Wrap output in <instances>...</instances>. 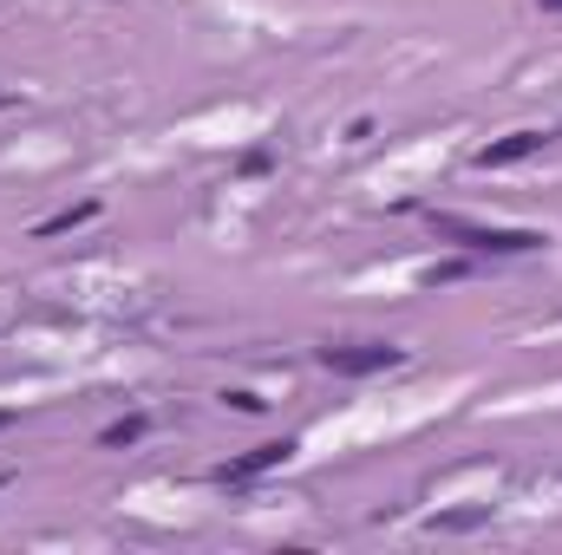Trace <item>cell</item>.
Masks as SVG:
<instances>
[{
    "label": "cell",
    "instance_id": "obj_10",
    "mask_svg": "<svg viewBox=\"0 0 562 555\" xmlns=\"http://www.w3.org/2000/svg\"><path fill=\"white\" fill-rule=\"evenodd\" d=\"M0 490H7V477H0Z\"/></svg>",
    "mask_w": 562,
    "mask_h": 555
},
{
    "label": "cell",
    "instance_id": "obj_7",
    "mask_svg": "<svg viewBox=\"0 0 562 555\" xmlns=\"http://www.w3.org/2000/svg\"><path fill=\"white\" fill-rule=\"evenodd\" d=\"M269 163H276V157H269V150H243V163H236V170H243V177H262V170H269Z\"/></svg>",
    "mask_w": 562,
    "mask_h": 555
},
{
    "label": "cell",
    "instance_id": "obj_6",
    "mask_svg": "<svg viewBox=\"0 0 562 555\" xmlns=\"http://www.w3.org/2000/svg\"><path fill=\"white\" fill-rule=\"evenodd\" d=\"M99 216V203H72V209H59V216H46L33 236H66V229H79V223H92Z\"/></svg>",
    "mask_w": 562,
    "mask_h": 555
},
{
    "label": "cell",
    "instance_id": "obj_9",
    "mask_svg": "<svg viewBox=\"0 0 562 555\" xmlns=\"http://www.w3.org/2000/svg\"><path fill=\"white\" fill-rule=\"evenodd\" d=\"M7 424H13V412H0V431H7Z\"/></svg>",
    "mask_w": 562,
    "mask_h": 555
},
{
    "label": "cell",
    "instance_id": "obj_3",
    "mask_svg": "<svg viewBox=\"0 0 562 555\" xmlns=\"http://www.w3.org/2000/svg\"><path fill=\"white\" fill-rule=\"evenodd\" d=\"M294 451H301L294 438H269V444H256V451L229 457V464L216 471V484H256V477H269V471H281V464H288Z\"/></svg>",
    "mask_w": 562,
    "mask_h": 555
},
{
    "label": "cell",
    "instance_id": "obj_5",
    "mask_svg": "<svg viewBox=\"0 0 562 555\" xmlns=\"http://www.w3.org/2000/svg\"><path fill=\"white\" fill-rule=\"evenodd\" d=\"M144 431H150V418L132 412V418H119V424H105V431H99V444H105V451H125V444H138Z\"/></svg>",
    "mask_w": 562,
    "mask_h": 555
},
{
    "label": "cell",
    "instance_id": "obj_1",
    "mask_svg": "<svg viewBox=\"0 0 562 555\" xmlns=\"http://www.w3.org/2000/svg\"><path fill=\"white\" fill-rule=\"evenodd\" d=\"M431 229L471 256H537L550 242L543 229H497V223H464V216H431Z\"/></svg>",
    "mask_w": 562,
    "mask_h": 555
},
{
    "label": "cell",
    "instance_id": "obj_2",
    "mask_svg": "<svg viewBox=\"0 0 562 555\" xmlns=\"http://www.w3.org/2000/svg\"><path fill=\"white\" fill-rule=\"evenodd\" d=\"M406 360V347H386V340H360V347H321V366L340 373V380H367V373H393Z\"/></svg>",
    "mask_w": 562,
    "mask_h": 555
},
{
    "label": "cell",
    "instance_id": "obj_4",
    "mask_svg": "<svg viewBox=\"0 0 562 555\" xmlns=\"http://www.w3.org/2000/svg\"><path fill=\"white\" fill-rule=\"evenodd\" d=\"M543 144H550L543 132H510V138H497V144H484V150H477V170H510V163L537 157Z\"/></svg>",
    "mask_w": 562,
    "mask_h": 555
},
{
    "label": "cell",
    "instance_id": "obj_8",
    "mask_svg": "<svg viewBox=\"0 0 562 555\" xmlns=\"http://www.w3.org/2000/svg\"><path fill=\"white\" fill-rule=\"evenodd\" d=\"M543 13H562V0H543Z\"/></svg>",
    "mask_w": 562,
    "mask_h": 555
}]
</instances>
